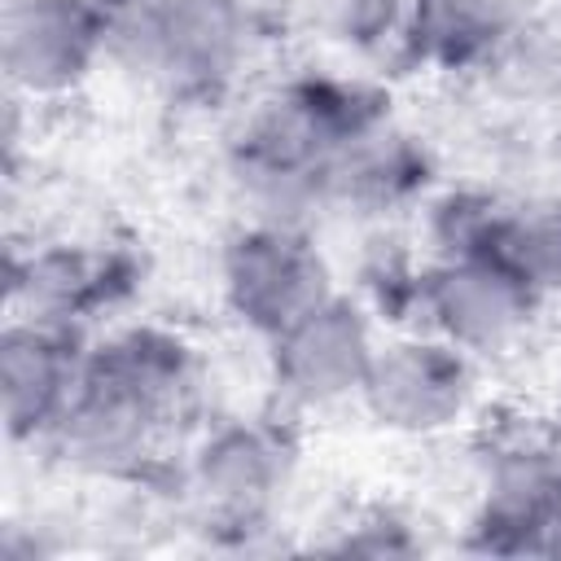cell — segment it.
Instances as JSON below:
<instances>
[{"mask_svg": "<svg viewBox=\"0 0 561 561\" xmlns=\"http://www.w3.org/2000/svg\"><path fill=\"white\" fill-rule=\"evenodd\" d=\"M202 364L193 346L158 324H131L83 355L75 399L48 443L83 469L131 473L158 438L193 412Z\"/></svg>", "mask_w": 561, "mask_h": 561, "instance_id": "1", "label": "cell"}, {"mask_svg": "<svg viewBox=\"0 0 561 561\" xmlns=\"http://www.w3.org/2000/svg\"><path fill=\"white\" fill-rule=\"evenodd\" d=\"M219 285L228 311L263 337H276L316 302L337 294L329 259L311 232L285 219H254L241 228L224 250Z\"/></svg>", "mask_w": 561, "mask_h": 561, "instance_id": "2", "label": "cell"}, {"mask_svg": "<svg viewBox=\"0 0 561 561\" xmlns=\"http://www.w3.org/2000/svg\"><path fill=\"white\" fill-rule=\"evenodd\" d=\"M539 289L495 250L447 254L416 276V307L430 333L469 355L508 351L539 311Z\"/></svg>", "mask_w": 561, "mask_h": 561, "instance_id": "3", "label": "cell"}, {"mask_svg": "<svg viewBox=\"0 0 561 561\" xmlns=\"http://www.w3.org/2000/svg\"><path fill=\"white\" fill-rule=\"evenodd\" d=\"M359 403L394 434H443L473 403V355L438 333L377 342Z\"/></svg>", "mask_w": 561, "mask_h": 561, "instance_id": "4", "label": "cell"}, {"mask_svg": "<svg viewBox=\"0 0 561 561\" xmlns=\"http://www.w3.org/2000/svg\"><path fill=\"white\" fill-rule=\"evenodd\" d=\"M267 342L272 386L294 408H329L342 399H359L368 364L377 355L373 320L346 294H329Z\"/></svg>", "mask_w": 561, "mask_h": 561, "instance_id": "5", "label": "cell"}, {"mask_svg": "<svg viewBox=\"0 0 561 561\" xmlns=\"http://www.w3.org/2000/svg\"><path fill=\"white\" fill-rule=\"evenodd\" d=\"M101 0H9L0 18L4 79L22 96L75 92L105 61Z\"/></svg>", "mask_w": 561, "mask_h": 561, "instance_id": "6", "label": "cell"}, {"mask_svg": "<svg viewBox=\"0 0 561 561\" xmlns=\"http://www.w3.org/2000/svg\"><path fill=\"white\" fill-rule=\"evenodd\" d=\"M289 473V451L276 430L259 421L210 425L184 469V486L210 526L254 530L272 517Z\"/></svg>", "mask_w": 561, "mask_h": 561, "instance_id": "7", "label": "cell"}, {"mask_svg": "<svg viewBox=\"0 0 561 561\" xmlns=\"http://www.w3.org/2000/svg\"><path fill=\"white\" fill-rule=\"evenodd\" d=\"M79 329L9 316L0 333V394H4V430L13 443H48L75 399L83 373Z\"/></svg>", "mask_w": 561, "mask_h": 561, "instance_id": "8", "label": "cell"}, {"mask_svg": "<svg viewBox=\"0 0 561 561\" xmlns=\"http://www.w3.org/2000/svg\"><path fill=\"white\" fill-rule=\"evenodd\" d=\"M561 522V438H508L486 460L473 535L486 552H548Z\"/></svg>", "mask_w": 561, "mask_h": 561, "instance_id": "9", "label": "cell"}, {"mask_svg": "<svg viewBox=\"0 0 561 561\" xmlns=\"http://www.w3.org/2000/svg\"><path fill=\"white\" fill-rule=\"evenodd\" d=\"M250 18L241 0H167L145 79L180 92H219L245 61Z\"/></svg>", "mask_w": 561, "mask_h": 561, "instance_id": "10", "label": "cell"}, {"mask_svg": "<svg viewBox=\"0 0 561 561\" xmlns=\"http://www.w3.org/2000/svg\"><path fill=\"white\" fill-rule=\"evenodd\" d=\"M131 267L105 245L53 241L9 263V307L13 316H35L79 329L96 311H110L131 289Z\"/></svg>", "mask_w": 561, "mask_h": 561, "instance_id": "11", "label": "cell"}, {"mask_svg": "<svg viewBox=\"0 0 561 561\" xmlns=\"http://www.w3.org/2000/svg\"><path fill=\"white\" fill-rule=\"evenodd\" d=\"M425 175H430L425 149L408 131H399L381 118L377 127L359 131L355 140H346L333 153L329 175H324V202L329 206L342 202V206L381 215V210H394L408 197H416Z\"/></svg>", "mask_w": 561, "mask_h": 561, "instance_id": "12", "label": "cell"}, {"mask_svg": "<svg viewBox=\"0 0 561 561\" xmlns=\"http://www.w3.org/2000/svg\"><path fill=\"white\" fill-rule=\"evenodd\" d=\"M535 18V0H421L416 26L421 35L460 57H491L508 35H517Z\"/></svg>", "mask_w": 561, "mask_h": 561, "instance_id": "13", "label": "cell"}, {"mask_svg": "<svg viewBox=\"0 0 561 561\" xmlns=\"http://www.w3.org/2000/svg\"><path fill=\"white\" fill-rule=\"evenodd\" d=\"M486 250L508 259L539 294L561 289V197L504 206Z\"/></svg>", "mask_w": 561, "mask_h": 561, "instance_id": "14", "label": "cell"}, {"mask_svg": "<svg viewBox=\"0 0 561 561\" xmlns=\"http://www.w3.org/2000/svg\"><path fill=\"white\" fill-rule=\"evenodd\" d=\"M548 557H561V522H557L552 535H548Z\"/></svg>", "mask_w": 561, "mask_h": 561, "instance_id": "15", "label": "cell"}, {"mask_svg": "<svg viewBox=\"0 0 561 561\" xmlns=\"http://www.w3.org/2000/svg\"><path fill=\"white\" fill-rule=\"evenodd\" d=\"M557 425H561V390H557Z\"/></svg>", "mask_w": 561, "mask_h": 561, "instance_id": "16", "label": "cell"}]
</instances>
